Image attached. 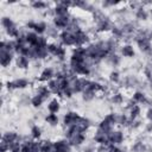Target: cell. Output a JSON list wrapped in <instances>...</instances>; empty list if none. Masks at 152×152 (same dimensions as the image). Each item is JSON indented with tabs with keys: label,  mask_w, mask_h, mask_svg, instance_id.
<instances>
[{
	"label": "cell",
	"mask_w": 152,
	"mask_h": 152,
	"mask_svg": "<svg viewBox=\"0 0 152 152\" xmlns=\"http://www.w3.org/2000/svg\"><path fill=\"white\" fill-rule=\"evenodd\" d=\"M30 82L26 78H15L13 81H7L6 82V88L8 90H13V89H25L26 87H28Z\"/></svg>",
	"instance_id": "6"
},
{
	"label": "cell",
	"mask_w": 152,
	"mask_h": 152,
	"mask_svg": "<svg viewBox=\"0 0 152 152\" xmlns=\"http://www.w3.org/2000/svg\"><path fill=\"white\" fill-rule=\"evenodd\" d=\"M135 18L138 20H146L148 18V12L146 8H144V6L139 7L137 11H135Z\"/></svg>",
	"instance_id": "21"
},
{
	"label": "cell",
	"mask_w": 152,
	"mask_h": 152,
	"mask_svg": "<svg viewBox=\"0 0 152 152\" xmlns=\"http://www.w3.org/2000/svg\"><path fill=\"white\" fill-rule=\"evenodd\" d=\"M15 25V23L11 19V18H8V17H2L1 18V26L5 28V30H7V28H10V27H13Z\"/></svg>",
	"instance_id": "25"
},
{
	"label": "cell",
	"mask_w": 152,
	"mask_h": 152,
	"mask_svg": "<svg viewBox=\"0 0 152 152\" xmlns=\"http://www.w3.org/2000/svg\"><path fill=\"white\" fill-rule=\"evenodd\" d=\"M132 100L137 103V104H147V103H150V100L146 97V95L142 93V91H140V90H137V91H134L133 93V95H132Z\"/></svg>",
	"instance_id": "16"
},
{
	"label": "cell",
	"mask_w": 152,
	"mask_h": 152,
	"mask_svg": "<svg viewBox=\"0 0 152 152\" xmlns=\"http://www.w3.org/2000/svg\"><path fill=\"white\" fill-rule=\"evenodd\" d=\"M58 115L57 114H53V113H49L45 115V122L49 124L50 126H57L58 125Z\"/></svg>",
	"instance_id": "20"
},
{
	"label": "cell",
	"mask_w": 152,
	"mask_h": 152,
	"mask_svg": "<svg viewBox=\"0 0 152 152\" xmlns=\"http://www.w3.org/2000/svg\"><path fill=\"white\" fill-rule=\"evenodd\" d=\"M31 104L34 107V108H39L44 102H45V100L40 96V95H37V94H34L32 97H31Z\"/></svg>",
	"instance_id": "23"
},
{
	"label": "cell",
	"mask_w": 152,
	"mask_h": 152,
	"mask_svg": "<svg viewBox=\"0 0 152 152\" xmlns=\"http://www.w3.org/2000/svg\"><path fill=\"white\" fill-rule=\"evenodd\" d=\"M112 28H113V24L108 18H104L96 23V31H99V32L112 31Z\"/></svg>",
	"instance_id": "14"
},
{
	"label": "cell",
	"mask_w": 152,
	"mask_h": 152,
	"mask_svg": "<svg viewBox=\"0 0 152 152\" xmlns=\"http://www.w3.org/2000/svg\"><path fill=\"white\" fill-rule=\"evenodd\" d=\"M13 62V52L7 50H0V63L2 68H8Z\"/></svg>",
	"instance_id": "11"
},
{
	"label": "cell",
	"mask_w": 152,
	"mask_h": 152,
	"mask_svg": "<svg viewBox=\"0 0 152 152\" xmlns=\"http://www.w3.org/2000/svg\"><path fill=\"white\" fill-rule=\"evenodd\" d=\"M58 38L63 46H74L75 48V36L72 32H70L68 30H63L59 32Z\"/></svg>",
	"instance_id": "2"
},
{
	"label": "cell",
	"mask_w": 152,
	"mask_h": 152,
	"mask_svg": "<svg viewBox=\"0 0 152 152\" xmlns=\"http://www.w3.org/2000/svg\"><path fill=\"white\" fill-rule=\"evenodd\" d=\"M71 15L69 14V15H63V17H57V15H55L52 19V23H53V26L57 28V30H66V27L70 25V23H71Z\"/></svg>",
	"instance_id": "3"
},
{
	"label": "cell",
	"mask_w": 152,
	"mask_h": 152,
	"mask_svg": "<svg viewBox=\"0 0 152 152\" xmlns=\"http://www.w3.org/2000/svg\"><path fill=\"white\" fill-rule=\"evenodd\" d=\"M55 76H56V70L53 68H51V66H46V68L43 69V71L40 72L39 77L37 78V81L38 82H46L48 83L49 81L55 78Z\"/></svg>",
	"instance_id": "9"
},
{
	"label": "cell",
	"mask_w": 152,
	"mask_h": 152,
	"mask_svg": "<svg viewBox=\"0 0 152 152\" xmlns=\"http://www.w3.org/2000/svg\"><path fill=\"white\" fill-rule=\"evenodd\" d=\"M21 152H31V140L21 141Z\"/></svg>",
	"instance_id": "31"
},
{
	"label": "cell",
	"mask_w": 152,
	"mask_h": 152,
	"mask_svg": "<svg viewBox=\"0 0 152 152\" xmlns=\"http://www.w3.org/2000/svg\"><path fill=\"white\" fill-rule=\"evenodd\" d=\"M106 59H107V62H108L112 66H116V65H119V64H120V57H119V55H118V53H115V52L110 53Z\"/></svg>",
	"instance_id": "24"
},
{
	"label": "cell",
	"mask_w": 152,
	"mask_h": 152,
	"mask_svg": "<svg viewBox=\"0 0 152 152\" xmlns=\"http://www.w3.org/2000/svg\"><path fill=\"white\" fill-rule=\"evenodd\" d=\"M150 13H151V14H152V7H151V8H150Z\"/></svg>",
	"instance_id": "38"
},
{
	"label": "cell",
	"mask_w": 152,
	"mask_h": 152,
	"mask_svg": "<svg viewBox=\"0 0 152 152\" xmlns=\"http://www.w3.org/2000/svg\"><path fill=\"white\" fill-rule=\"evenodd\" d=\"M1 140H4L5 142H7L10 147H11L13 144H15V142H21L19 134H18L17 132H13V131L6 132V133L2 135V139H1Z\"/></svg>",
	"instance_id": "13"
},
{
	"label": "cell",
	"mask_w": 152,
	"mask_h": 152,
	"mask_svg": "<svg viewBox=\"0 0 152 152\" xmlns=\"http://www.w3.org/2000/svg\"><path fill=\"white\" fill-rule=\"evenodd\" d=\"M96 152H97V151H96Z\"/></svg>",
	"instance_id": "39"
},
{
	"label": "cell",
	"mask_w": 152,
	"mask_h": 152,
	"mask_svg": "<svg viewBox=\"0 0 152 152\" xmlns=\"http://www.w3.org/2000/svg\"><path fill=\"white\" fill-rule=\"evenodd\" d=\"M30 62L31 59H28L26 56H23V55H19L15 57V66L20 70H25V69H28L30 66Z\"/></svg>",
	"instance_id": "15"
},
{
	"label": "cell",
	"mask_w": 152,
	"mask_h": 152,
	"mask_svg": "<svg viewBox=\"0 0 152 152\" xmlns=\"http://www.w3.org/2000/svg\"><path fill=\"white\" fill-rule=\"evenodd\" d=\"M107 152H124V151H122L119 146H116V145H109Z\"/></svg>",
	"instance_id": "33"
},
{
	"label": "cell",
	"mask_w": 152,
	"mask_h": 152,
	"mask_svg": "<svg viewBox=\"0 0 152 152\" xmlns=\"http://www.w3.org/2000/svg\"><path fill=\"white\" fill-rule=\"evenodd\" d=\"M26 27H27L28 30L36 32L37 34L43 36V34L46 32V30H48L49 26H48L46 23H44V21H33V20H31V21H28V23L26 24Z\"/></svg>",
	"instance_id": "4"
},
{
	"label": "cell",
	"mask_w": 152,
	"mask_h": 152,
	"mask_svg": "<svg viewBox=\"0 0 152 152\" xmlns=\"http://www.w3.org/2000/svg\"><path fill=\"white\" fill-rule=\"evenodd\" d=\"M109 81L112 82V83H114V84H118L119 82H120V80H121V77H120V74H119V71H116V70H113V71H110V74H109Z\"/></svg>",
	"instance_id": "29"
},
{
	"label": "cell",
	"mask_w": 152,
	"mask_h": 152,
	"mask_svg": "<svg viewBox=\"0 0 152 152\" xmlns=\"http://www.w3.org/2000/svg\"><path fill=\"white\" fill-rule=\"evenodd\" d=\"M36 94H37V95H40V96L46 101V100L50 97L51 91H50V89L48 88L46 84H39V86H37V88H36Z\"/></svg>",
	"instance_id": "17"
},
{
	"label": "cell",
	"mask_w": 152,
	"mask_h": 152,
	"mask_svg": "<svg viewBox=\"0 0 152 152\" xmlns=\"http://www.w3.org/2000/svg\"><path fill=\"white\" fill-rule=\"evenodd\" d=\"M31 138L33 140H40L42 138V128L38 125H34L31 127Z\"/></svg>",
	"instance_id": "22"
},
{
	"label": "cell",
	"mask_w": 152,
	"mask_h": 152,
	"mask_svg": "<svg viewBox=\"0 0 152 152\" xmlns=\"http://www.w3.org/2000/svg\"><path fill=\"white\" fill-rule=\"evenodd\" d=\"M68 141L71 145V147H78V146L84 144V141H86V133H81V132L75 133V134H72L71 137L68 138Z\"/></svg>",
	"instance_id": "10"
},
{
	"label": "cell",
	"mask_w": 152,
	"mask_h": 152,
	"mask_svg": "<svg viewBox=\"0 0 152 152\" xmlns=\"http://www.w3.org/2000/svg\"><path fill=\"white\" fill-rule=\"evenodd\" d=\"M110 101L114 104H122L124 103V95L120 94V93H114L110 97Z\"/></svg>",
	"instance_id": "26"
},
{
	"label": "cell",
	"mask_w": 152,
	"mask_h": 152,
	"mask_svg": "<svg viewBox=\"0 0 152 152\" xmlns=\"http://www.w3.org/2000/svg\"><path fill=\"white\" fill-rule=\"evenodd\" d=\"M46 109L49 113H53V114H57L61 109V103L57 99H52L48 102V106H46Z\"/></svg>",
	"instance_id": "18"
},
{
	"label": "cell",
	"mask_w": 152,
	"mask_h": 152,
	"mask_svg": "<svg viewBox=\"0 0 152 152\" xmlns=\"http://www.w3.org/2000/svg\"><path fill=\"white\" fill-rule=\"evenodd\" d=\"M147 55H148V56H150V57L152 58V48H151V50H150V51L147 52Z\"/></svg>",
	"instance_id": "36"
},
{
	"label": "cell",
	"mask_w": 152,
	"mask_h": 152,
	"mask_svg": "<svg viewBox=\"0 0 152 152\" xmlns=\"http://www.w3.org/2000/svg\"><path fill=\"white\" fill-rule=\"evenodd\" d=\"M146 150H147L146 145H145L144 142H141V141L134 142V145H133V147H132V151H133V152H146Z\"/></svg>",
	"instance_id": "27"
},
{
	"label": "cell",
	"mask_w": 152,
	"mask_h": 152,
	"mask_svg": "<svg viewBox=\"0 0 152 152\" xmlns=\"http://www.w3.org/2000/svg\"><path fill=\"white\" fill-rule=\"evenodd\" d=\"M80 118H81V115H78V113H76V112H66L63 116V126L65 128L71 127L77 124Z\"/></svg>",
	"instance_id": "7"
},
{
	"label": "cell",
	"mask_w": 152,
	"mask_h": 152,
	"mask_svg": "<svg viewBox=\"0 0 152 152\" xmlns=\"http://www.w3.org/2000/svg\"><path fill=\"white\" fill-rule=\"evenodd\" d=\"M95 96H96V93H94V91H91L89 89H87V90H84L82 93V97H83L84 101H91Z\"/></svg>",
	"instance_id": "30"
},
{
	"label": "cell",
	"mask_w": 152,
	"mask_h": 152,
	"mask_svg": "<svg viewBox=\"0 0 152 152\" xmlns=\"http://www.w3.org/2000/svg\"><path fill=\"white\" fill-rule=\"evenodd\" d=\"M48 6H49V4L44 2V1H39V0H36V1L31 2V7L34 8V10H45Z\"/></svg>",
	"instance_id": "28"
},
{
	"label": "cell",
	"mask_w": 152,
	"mask_h": 152,
	"mask_svg": "<svg viewBox=\"0 0 152 152\" xmlns=\"http://www.w3.org/2000/svg\"><path fill=\"white\" fill-rule=\"evenodd\" d=\"M150 86H151V89H152V80H150Z\"/></svg>",
	"instance_id": "37"
},
{
	"label": "cell",
	"mask_w": 152,
	"mask_h": 152,
	"mask_svg": "<svg viewBox=\"0 0 152 152\" xmlns=\"http://www.w3.org/2000/svg\"><path fill=\"white\" fill-rule=\"evenodd\" d=\"M146 132H148V133H151L152 132V122H148V124H146Z\"/></svg>",
	"instance_id": "35"
},
{
	"label": "cell",
	"mask_w": 152,
	"mask_h": 152,
	"mask_svg": "<svg viewBox=\"0 0 152 152\" xmlns=\"http://www.w3.org/2000/svg\"><path fill=\"white\" fill-rule=\"evenodd\" d=\"M124 139H125V135L119 129H113L109 134H108V141L110 145H120L124 142Z\"/></svg>",
	"instance_id": "8"
},
{
	"label": "cell",
	"mask_w": 152,
	"mask_h": 152,
	"mask_svg": "<svg viewBox=\"0 0 152 152\" xmlns=\"http://www.w3.org/2000/svg\"><path fill=\"white\" fill-rule=\"evenodd\" d=\"M10 152H21V142H15L10 147Z\"/></svg>",
	"instance_id": "32"
},
{
	"label": "cell",
	"mask_w": 152,
	"mask_h": 152,
	"mask_svg": "<svg viewBox=\"0 0 152 152\" xmlns=\"http://www.w3.org/2000/svg\"><path fill=\"white\" fill-rule=\"evenodd\" d=\"M74 36H75V48H77V46H87L88 44H90L89 43V34L84 30L80 28L78 31H76L74 33Z\"/></svg>",
	"instance_id": "5"
},
{
	"label": "cell",
	"mask_w": 152,
	"mask_h": 152,
	"mask_svg": "<svg viewBox=\"0 0 152 152\" xmlns=\"http://www.w3.org/2000/svg\"><path fill=\"white\" fill-rule=\"evenodd\" d=\"M120 51H121V55H122L124 57H127V58L133 57L134 53H135L134 48H133L131 44H125V45H122L121 49H120Z\"/></svg>",
	"instance_id": "19"
},
{
	"label": "cell",
	"mask_w": 152,
	"mask_h": 152,
	"mask_svg": "<svg viewBox=\"0 0 152 152\" xmlns=\"http://www.w3.org/2000/svg\"><path fill=\"white\" fill-rule=\"evenodd\" d=\"M146 118H147L148 122H152V107L148 108V110L146 112Z\"/></svg>",
	"instance_id": "34"
},
{
	"label": "cell",
	"mask_w": 152,
	"mask_h": 152,
	"mask_svg": "<svg viewBox=\"0 0 152 152\" xmlns=\"http://www.w3.org/2000/svg\"><path fill=\"white\" fill-rule=\"evenodd\" d=\"M56 152H71V145L69 144L68 139H59L53 141Z\"/></svg>",
	"instance_id": "12"
},
{
	"label": "cell",
	"mask_w": 152,
	"mask_h": 152,
	"mask_svg": "<svg viewBox=\"0 0 152 152\" xmlns=\"http://www.w3.org/2000/svg\"><path fill=\"white\" fill-rule=\"evenodd\" d=\"M48 51H49V55L55 57L57 61H64L66 57V50L62 44L49 43L48 44Z\"/></svg>",
	"instance_id": "1"
}]
</instances>
